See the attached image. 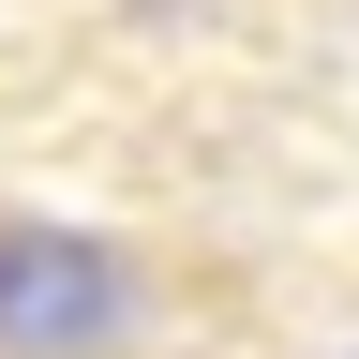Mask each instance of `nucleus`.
Here are the masks:
<instances>
[{
	"mask_svg": "<svg viewBox=\"0 0 359 359\" xmlns=\"http://www.w3.org/2000/svg\"><path fill=\"white\" fill-rule=\"evenodd\" d=\"M135 285L90 240H0V359H120Z\"/></svg>",
	"mask_w": 359,
	"mask_h": 359,
	"instance_id": "nucleus-1",
	"label": "nucleus"
}]
</instances>
